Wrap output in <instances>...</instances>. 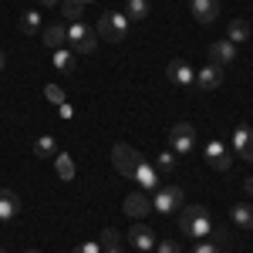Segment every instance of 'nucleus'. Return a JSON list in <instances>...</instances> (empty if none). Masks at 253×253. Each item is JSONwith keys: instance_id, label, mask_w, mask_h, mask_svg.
<instances>
[{"instance_id": "dca6fc26", "label": "nucleus", "mask_w": 253, "mask_h": 253, "mask_svg": "<svg viewBox=\"0 0 253 253\" xmlns=\"http://www.w3.org/2000/svg\"><path fill=\"white\" fill-rule=\"evenodd\" d=\"M20 213V196L14 189H0V223L14 219Z\"/></svg>"}, {"instance_id": "39448f33", "label": "nucleus", "mask_w": 253, "mask_h": 253, "mask_svg": "<svg viewBox=\"0 0 253 253\" xmlns=\"http://www.w3.org/2000/svg\"><path fill=\"white\" fill-rule=\"evenodd\" d=\"M196 145V128L189 122H175L172 128H169V149H172L175 156H189Z\"/></svg>"}, {"instance_id": "e433bc0d", "label": "nucleus", "mask_w": 253, "mask_h": 253, "mask_svg": "<svg viewBox=\"0 0 253 253\" xmlns=\"http://www.w3.org/2000/svg\"><path fill=\"white\" fill-rule=\"evenodd\" d=\"M3 64H7V58H3V51H0V71H3Z\"/></svg>"}, {"instance_id": "9b49d317", "label": "nucleus", "mask_w": 253, "mask_h": 253, "mask_svg": "<svg viewBox=\"0 0 253 253\" xmlns=\"http://www.w3.org/2000/svg\"><path fill=\"white\" fill-rule=\"evenodd\" d=\"M122 213L132 216V219H142L145 213H152V203H149V196H145V193H132V196H125Z\"/></svg>"}, {"instance_id": "412c9836", "label": "nucleus", "mask_w": 253, "mask_h": 253, "mask_svg": "<svg viewBox=\"0 0 253 253\" xmlns=\"http://www.w3.org/2000/svg\"><path fill=\"white\" fill-rule=\"evenodd\" d=\"M17 27H20V34H38L41 31V10H24Z\"/></svg>"}, {"instance_id": "2eb2a0df", "label": "nucleus", "mask_w": 253, "mask_h": 253, "mask_svg": "<svg viewBox=\"0 0 253 253\" xmlns=\"http://www.w3.org/2000/svg\"><path fill=\"white\" fill-rule=\"evenodd\" d=\"M189 7H193V17L199 24H213L219 14V0H189Z\"/></svg>"}, {"instance_id": "aec40b11", "label": "nucleus", "mask_w": 253, "mask_h": 253, "mask_svg": "<svg viewBox=\"0 0 253 253\" xmlns=\"http://www.w3.org/2000/svg\"><path fill=\"white\" fill-rule=\"evenodd\" d=\"M51 61H54V68L64 71V75H71V71H75V51H71V47H58V51L51 54Z\"/></svg>"}, {"instance_id": "c9c22d12", "label": "nucleus", "mask_w": 253, "mask_h": 253, "mask_svg": "<svg viewBox=\"0 0 253 253\" xmlns=\"http://www.w3.org/2000/svg\"><path fill=\"white\" fill-rule=\"evenodd\" d=\"M101 253H125L122 247H108V250H101Z\"/></svg>"}, {"instance_id": "72a5a7b5", "label": "nucleus", "mask_w": 253, "mask_h": 253, "mask_svg": "<svg viewBox=\"0 0 253 253\" xmlns=\"http://www.w3.org/2000/svg\"><path fill=\"white\" fill-rule=\"evenodd\" d=\"M243 189H247V196H253V175H250V179H243Z\"/></svg>"}, {"instance_id": "9d476101", "label": "nucleus", "mask_w": 253, "mask_h": 253, "mask_svg": "<svg viewBox=\"0 0 253 253\" xmlns=\"http://www.w3.org/2000/svg\"><path fill=\"white\" fill-rule=\"evenodd\" d=\"M166 75H169V81H172V84H179V88H189V84H196V71L186 64V61H179V58L166 64Z\"/></svg>"}, {"instance_id": "4468645a", "label": "nucleus", "mask_w": 253, "mask_h": 253, "mask_svg": "<svg viewBox=\"0 0 253 253\" xmlns=\"http://www.w3.org/2000/svg\"><path fill=\"white\" fill-rule=\"evenodd\" d=\"M219 84H223V71L216 64H206L203 71H196V88L199 91H216Z\"/></svg>"}, {"instance_id": "1a4fd4ad", "label": "nucleus", "mask_w": 253, "mask_h": 253, "mask_svg": "<svg viewBox=\"0 0 253 253\" xmlns=\"http://www.w3.org/2000/svg\"><path fill=\"white\" fill-rule=\"evenodd\" d=\"M128 243L135 247L138 253H145V250H156V233L145 226V223H132V230H128Z\"/></svg>"}, {"instance_id": "4c0bfd02", "label": "nucleus", "mask_w": 253, "mask_h": 253, "mask_svg": "<svg viewBox=\"0 0 253 253\" xmlns=\"http://www.w3.org/2000/svg\"><path fill=\"white\" fill-rule=\"evenodd\" d=\"M81 3H95V0H81Z\"/></svg>"}, {"instance_id": "f8f14e48", "label": "nucleus", "mask_w": 253, "mask_h": 253, "mask_svg": "<svg viewBox=\"0 0 253 253\" xmlns=\"http://www.w3.org/2000/svg\"><path fill=\"white\" fill-rule=\"evenodd\" d=\"M233 152H236V156H243L247 162H253V128H250V125L233 128Z\"/></svg>"}, {"instance_id": "bb28decb", "label": "nucleus", "mask_w": 253, "mask_h": 253, "mask_svg": "<svg viewBox=\"0 0 253 253\" xmlns=\"http://www.w3.org/2000/svg\"><path fill=\"white\" fill-rule=\"evenodd\" d=\"M98 243H101V250H108V247H122V233L108 226V230H101V240H98Z\"/></svg>"}, {"instance_id": "7c9ffc66", "label": "nucleus", "mask_w": 253, "mask_h": 253, "mask_svg": "<svg viewBox=\"0 0 253 253\" xmlns=\"http://www.w3.org/2000/svg\"><path fill=\"white\" fill-rule=\"evenodd\" d=\"M213 236H216V247H230V240H233V233H230V230H223V226H216Z\"/></svg>"}, {"instance_id": "a19ab883", "label": "nucleus", "mask_w": 253, "mask_h": 253, "mask_svg": "<svg viewBox=\"0 0 253 253\" xmlns=\"http://www.w3.org/2000/svg\"><path fill=\"white\" fill-rule=\"evenodd\" d=\"M0 253H7V250H0Z\"/></svg>"}, {"instance_id": "f3484780", "label": "nucleus", "mask_w": 253, "mask_h": 253, "mask_svg": "<svg viewBox=\"0 0 253 253\" xmlns=\"http://www.w3.org/2000/svg\"><path fill=\"white\" fill-rule=\"evenodd\" d=\"M41 38H44L47 47H54V51H58V47L68 44V27H64V24H47V27H41Z\"/></svg>"}, {"instance_id": "423d86ee", "label": "nucleus", "mask_w": 253, "mask_h": 253, "mask_svg": "<svg viewBox=\"0 0 253 253\" xmlns=\"http://www.w3.org/2000/svg\"><path fill=\"white\" fill-rule=\"evenodd\" d=\"M203 156H206V166H213L216 172H226V169L233 166V152H230V145L219 142V138H210V142H206Z\"/></svg>"}, {"instance_id": "a878e982", "label": "nucleus", "mask_w": 253, "mask_h": 253, "mask_svg": "<svg viewBox=\"0 0 253 253\" xmlns=\"http://www.w3.org/2000/svg\"><path fill=\"white\" fill-rule=\"evenodd\" d=\"M34 152H38L41 159H51V156H58V142H54V135H41L38 142H34Z\"/></svg>"}, {"instance_id": "473e14b6", "label": "nucleus", "mask_w": 253, "mask_h": 253, "mask_svg": "<svg viewBox=\"0 0 253 253\" xmlns=\"http://www.w3.org/2000/svg\"><path fill=\"white\" fill-rule=\"evenodd\" d=\"M58 112H61V118H64V122H68V118H75V108H71L68 101H61V105H58Z\"/></svg>"}, {"instance_id": "6ab92c4d", "label": "nucleus", "mask_w": 253, "mask_h": 253, "mask_svg": "<svg viewBox=\"0 0 253 253\" xmlns=\"http://www.w3.org/2000/svg\"><path fill=\"white\" fill-rule=\"evenodd\" d=\"M236 226H243V230H253V206L250 203H236L233 210H230Z\"/></svg>"}, {"instance_id": "a211bd4d", "label": "nucleus", "mask_w": 253, "mask_h": 253, "mask_svg": "<svg viewBox=\"0 0 253 253\" xmlns=\"http://www.w3.org/2000/svg\"><path fill=\"white\" fill-rule=\"evenodd\" d=\"M122 14L128 17V24H132V20H145L149 14H152V3H149V0H128Z\"/></svg>"}, {"instance_id": "58836bf2", "label": "nucleus", "mask_w": 253, "mask_h": 253, "mask_svg": "<svg viewBox=\"0 0 253 253\" xmlns=\"http://www.w3.org/2000/svg\"><path fill=\"white\" fill-rule=\"evenodd\" d=\"M145 253H156V250H145Z\"/></svg>"}, {"instance_id": "f704fd0d", "label": "nucleus", "mask_w": 253, "mask_h": 253, "mask_svg": "<svg viewBox=\"0 0 253 253\" xmlns=\"http://www.w3.org/2000/svg\"><path fill=\"white\" fill-rule=\"evenodd\" d=\"M38 3H41V7H58L61 0H38Z\"/></svg>"}, {"instance_id": "f03ea898", "label": "nucleus", "mask_w": 253, "mask_h": 253, "mask_svg": "<svg viewBox=\"0 0 253 253\" xmlns=\"http://www.w3.org/2000/svg\"><path fill=\"white\" fill-rule=\"evenodd\" d=\"M98 34H101L105 41L122 44L125 34H128V17H125L122 10H105V14L98 17Z\"/></svg>"}, {"instance_id": "7ed1b4c3", "label": "nucleus", "mask_w": 253, "mask_h": 253, "mask_svg": "<svg viewBox=\"0 0 253 253\" xmlns=\"http://www.w3.org/2000/svg\"><path fill=\"white\" fill-rule=\"evenodd\" d=\"M68 44H71V51H81V54H95L98 51V38L91 34V27L84 20L68 24Z\"/></svg>"}, {"instance_id": "393cba45", "label": "nucleus", "mask_w": 253, "mask_h": 253, "mask_svg": "<svg viewBox=\"0 0 253 253\" xmlns=\"http://www.w3.org/2000/svg\"><path fill=\"white\" fill-rule=\"evenodd\" d=\"M58 7H61V14H64V20H71V24L81 20V14H84V3L81 0H61Z\"/></svg>"}, {"instance_id": "4be33fe9", "label": "nucleus", "mask_w": 253, "mask_h": 253, "mask_svg": "<svg viewBox=\"0 0 253 253\" xmlns=\"http://www.w3.org/2000/svg\"><path fill=\"white\" fill-rule=\"evenodd\" d=\"M247 38H250V24H247L243 17L230 20V34H226V41H233V44H243Z\"/></svg>"}, {"instance_id": "ea45409f", "label": "nucleus", "mask_w": 253, "mask_h": 253, "mask_svg": "<svg viewBox=\"0 0 253 253\" xmlns=\"http://www.w3.org/2000/svg\"><path fill=\"white\" fill-rule=\"evenodd\" d=\"M27 253H38V250H27Z\"/></svg>"}, {"instance_id": "cd10ccee", "label": "nucleus", "mask_w": 253, "mask_h": 253, "mask_svg": "<svg viewBox=\"0 0 253 253\" xmlns=\"http://www.w3.org/2000/svg\"><path fill=\"white\" fill-rule=\"evenodd\" d=\"M156 253H182L179 240H156Z\"/></svg>"}, {"instance_id": "c85d7f7f", "label": "nucleus", "mask_w": 253, "mask_h": 253, "mask_svg": "<svg viewBox=\"0 0 253 253\" xmlns=\"http://www.w3.org/2000/svg\"><path fill=\"white\" fill-rule=\"evenodd\" d=\"M44 98H47V101H54V105H61V101H64V88L47 84V88H44Z\"/></svg>"}, {"instance_id": "6e6552de", "label": "nucleus", "mask_w": 253, "mask_h": 253, "mask_svg": "<svg viewBox=\"0 0 253 253\" xmlns=\"http://www.w3.org/2000/svg\"><path fill=\"white\" fill-rule=\"evenodd\" d=\"M132 179H135L145 193H156L159 186H162V182H159V169L149 162V159H138V169H135V175H132Z\"/></svg>"}, {"instance_id": "20e7f679", "label": "nucleus", "mask_w": 253, "mask_h": 253, "mask_svg": "<svg viewBox=\"0 0 253 253\" xmlns=\"http://www.w3.org/2000/svg\"><path fill=\"white\" fill-rule=\"evenodd\" d=\"M186 206V193L182 186H159L156 189V199H152V210L156 213H175Z\"/></svg>"}, {"instance_id": "b1692460", "label": "nucleus", "mask_w": 253, "mask_h": 253, "mask_svg": "<svg viewBox=\"0 0 253 253\" xmlns=\"http://www.w3.org/2000/svg\"><path fill=\"white\" fill-rule=\"evenodd\" d=\"M54 169H58V175L64 179V182H71V179H75V159L58 152V156H54Z\"/></svg>"}, {"instance_id": "c756f323", "label": "nucleus", "mask_w": 253, "mask_h": 253, "mask_svg": "<svg viewBox=\"0 0 253 253\" xmlns=\"http://www.w3.org/2000/svg\"><path fill=\"white\" fill-rule=\"evenodd\" d=\"M75 253H101V243L98 240H84V243L75 247Z\"/></svg>"}, {"instance_id": "f257e3e1", "label": "nucleus", "mask_w": 253, "mask_h": 253, "mask_svg": "<svg viewBox=\"0 0 253 253\" xmlns=\"http://www.w3.org/2000/svg\"><path fill=\"white\" fill-rule=\"evenodd\" d=\"M179 230L186 236H196V240H210L216 230V223H213V216H210V210L206 206H182L179 210Z\"/></svg>"}, {"instance_id": "2f4dec72", "label": "nucleus", "mask_w": 253, "mask_h": 253, "mask_svg": "<svg viewBox=\"0 0 253 253\" xmlns=\"http://www.w3.org/2000/svg\"><path fill=\"white\" fill-rule=\"evenodd\" d=\"M193 253H219V247H216L213 240H199V243L193 247Z\"/></svg>"}, {"instance_id": "5701e85b", "label": "nucleus", "mask_w": 253, "mask_h": 253, "mask_svg": "<svg viewBox=\"0 0 253 253\" xmlns=\"http://www.w3.org/2000/svg\"><path fill=\"white\" fill-rule=\"evenodd\" d=\"M152 166H156L159 172H175V166H179V156H175L172 149H162V152L156 156V162H152Z\"/></svg>"}, {"instance_id": "0eeeda50", "label": "nucleus", "mask_w": 253, "mask_h": 253, "mask_svg": "<svg viewBox=\"0 0 253 253\" xmlns=\"http://www.w3.org/2000/svg\"><path fill=\"white\" fill-rule=\"evenodd\" d=\"M138 159H142V152H135L132 145H125V142H118L115 149H112V162H115V169L122 175H135V169H138Z\"/></svg>"}, {"instance_id": "ddd939ff", "label": "nucleus", "mask_w": 253, "mask_h": 253, "mask_svg": "<svg viewBox=\"0 0 253 253\" xmlns=\"http://www.w3.org/2000/svg\"><path fill=\"white\" fill-rule=\"evenodd\" d=\"M233 61H236V44L233 41H216V44H210V64L223 68V64H233Z\"/></svg>"}]
</instances>
